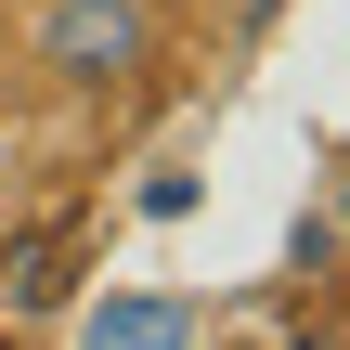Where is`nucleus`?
Listing matches in <instances>:
<instances>
[{"label":"nucleus","instance_id":"3","mask_svg":"<svg viewBox=\"0 0 350 350\" xmlns=\"http://www.w3.org/2000/svg\"><path fill=\"white\" fill-rule=\"evenodd\" d=\"M195 195H208V182H195V169H156V182H143V195H130V208H143V221H182V208H195Z\"/></svg>","mask_w":350,"mask_h":350},{"label":"nucleus","instance_id":"1","mask_svg":"<svg viewBox=\"0 0 350 350\" xmlns=\"http://www.w3.org/2000/svg\"><path fill=\"white\" fill-rule=\"evenodd\" d=\"M26 65L52 91H130L156 65V0H26Z\"/></svg>","mask_w":350,"mask_h":350},{"label":"nucleus","instance_id":"2","mask_svg":"<svg viewBox=\"0 0 350 350\" xmlns=\"http://www.w3.org/2000/svg\"><path fill=\"white\" fill-rule=\"evenodd\" d=\"M78 350H208V299H182V286H104V299H78Z\"/></svg>","mask_w":350,"mask_h":350}]
</instances>
